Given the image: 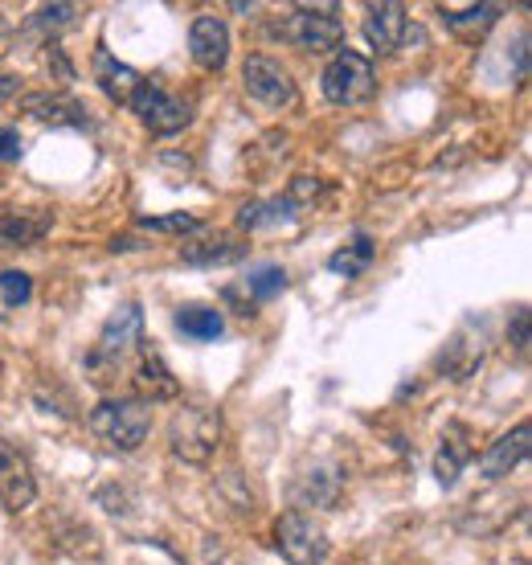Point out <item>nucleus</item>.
Wrapping results in <instances>:
<instances>
[{"instance_id":"nucleus-1","label":"nucleus","mask_w":532,"mask_h":565,"mask_svg":"<svg viewBox=\"0 0 532 565\" xmlns=\"http://www.w3.org/2000/svg\"><path fill=\"white\" fill-rule=\"evenodd\" d=\"M222 438H225V423L213 406H181V411L172 414L169 447L181 463L210 467L217 447H222Z\"/></svg>"},{"instance_id":"nucleus-2","label":"nucleus","mask_w":532,"mask_h":565,"mask_svg":"<svg viewBox=\"0 0 532 565\" xmlns=\"http://www.w3.org/2000/svg\"><path fill=\"white\" fill-rule=\"evenodd\" d=\"M86 426L115 451H140L152 430V406H143L140 397H107L86 414Z\"/></svg>"},{"instance_id":"nucleus-3","label":"nucleus","mask_w":532,"mask_h":565,"mask_svg":"<svg viewBox=\"0 0 532 565\" xmlns=\"http://www.w3.org/2000/svg\"><path fill=\"white\" fill-rule=\"evenodd\" d=\"M373 90H377L373 62L357 50H337V57L323 71V99L337 107H357V103L373 99Z\"/></svg>"},{"instance_id":"nucleus-4","label":"nucleus","mask_w":532,"mask_h":565,"mask_svg":"<svg viewBox=\"0 0 532 565\" xmlns=\"http://www.w3.org/2000/svg\"><path fill=\"white\" fill-rule=\"evenodd\" d=\"M143 340V311L140 303H124L107 316V324L95 340V353L86 356V365L95 369H119L127 353H136Z\"/></svg>"},{"instance_id":"nucleus-5","label":"nucleus","mask_w":532,"mask_h":565,"mask_svg":"<svg viewBox=\"0 0 532 565\" xmlns=\"http://www.w3.org/2000/svg\"><path fill=\"white\" fill-rule=\"evenodd\" d=\"M337 4H299L287 21H283V33L291 38L299 50H308V54H332L344 38V25H340L337 17Z\"/></svg>"},{"instance_id":"nucleus-6","label":"nucleus","mask_w":532,"mask_h":565,"mask_svg":"<svg viewBox=\"0 0 532 565\" xmlns=\"http://www.w3.org/2000/svg\"><path fill=\"white\" fill-rule=\"evenodd\" d=\"M242 86L254 103H263L270 111H283V107H295L299 90H295V78L283 71V62L266 54H251L246 66H242Z\"/></svg>"},{"instance_id":"nucleus-7","label":"nucleus","mask_w":532,"mask_h":565,"mask_svg":"<svg viewBox=\"0 0 532 565\" xmlns=\"http://www.w3.org/2000/svg\"><path fill=\"white\" fill-rule=\"evenodd\" d=\"M275 545L291 565H323L328 562V537L323 529L304 512H283L275 521Z\"/></svg>"},{"instance_id":"nucleus-8","label":"nucleus","mask_w":532,"mask_h":565,"mask_svg":"<svg viewBox=\"0 0 532 565\" xmlns=\"http://www.w3.org/2000/svg\"><path fill=\"white\" fill-rule=\"evenodd\" d=\"M131 111L140 115V124L152 131V136H177V131H184L189 119H193L189 103L169 95V90H160V86H152V83L140 86V95L131 99Z\"/></svg>"},{"instance_id":"nucleus-9","label":"nucleus","mask_w":532,"mask_h":565,"mask_svg":"<svg viewBox=\"0 0 532 565\" xmlns=\"http://www.w3.org/2000/svg\"><path fill=\"white\" fill-rule=\"evenodd\" d=\"M529 451H532V426L529 423L512 426L508 435H500L488 451L479 455V476L488 483L504 480V476H512V471L529 459Z\"/></svg>"},{"instance_id":"nucleus-10","label":"nucleus","mask_w":532,"mask_h":565,"mask_svg":"<svg viewBox=\"0 0 532 565\" xmlns=\"http://www.w3.org/2000/svg\"><path fill=\"white\" fill-rule=\"evenodd\" d=\"M131 390L143 406H156V402H177L181 397V382L172 377V369L164 365V356L143 349L140 361H136V373H131Z\"/></svg>"},{"instance_id":"nucleus-11","label":"nucleus","mask_w":532,"mask_h":565,"mask_svg":"<svg viewBox=\"0 0 532 565\" xmlns=\"http://www.w3.org/2000/svg\"><path fill=\"white\" fill-rule=\"evenodd\" d=\"M38 500V480L29 471V459L13 447H0V504L9 512H25Z\"/></svg>"},{"instance_id":"nucleus-12","label":"nucleus","mask_w":532,"mask_h":565,"mask_svg":"<svg viewBox=\"0 0 532 565\" xmlns=\"http://www.w3.org/2000/svg\"><path fill=\"white\" fill-rule=\"evenodd\" d=\"M406 4L385 0V4H364V42L373 45L377 54H393L402 38H406Z\"/></svg>"},{"instance_id":"nucleus-13","label":"nucleus","mask_w":532,"mask_h":565,"mask_svg":"<svg viewBox=\"0 0 532 565\" xmlns=\"http://www.w3.org/2000/svg\"><path fill=\"white\" fill-rule=\"evenodd\" d=\"M95 83L103 86V95H107L111 103H124V107H131V99L140 95V86L148 83V78H143L136 66L119 62L107 45H98V50H95Z\"/></svg>"},{"instance_id":"nucleus-14","label":"nucleus","mask_w":532,"mask_h":565,"mask_svg":"<svg viewBox=\"0 0 532 565\" xmlns=\"http://www.w3.org/2000/svg\"><path fill=\"white\" fill-rule=\"evenodd\" d=\"M189 54L201 71H222L230 62V25L217 17H196L189 29Z\"/></svg>"},{"instance_id":"nucleus-15","label":"nucleus","mask_w":532,"mask_h":565,"mask_svg":"<svg viewBox=\"0 0 532 565\" xmlns=\"http://www.w3.org/2000/svg\"><path fill=\"white\" fill-rule=\"evenodd\" d=\"M21 111L33 115L38 124H54V128H83V124H91L83 103L74 99V95H54V90L21 95Z\"/></svg>"},{"instance_id":"nucleus-16","label":"nucleus","mask_w":532,"mask_h":565,"mask_svg":"<svg viewBox=\"0 0 532 565\" xmlns=\"http://www.w3.org/2000/svg\"><path fill=\"white\" fill-rule=\"evenodd\" d=\"M476 459V443H471V430L462 423H450L447 430H443V447H438L435 455V480L438 483H455L459 480V471L467 463Z\"/></svg>"},{"instance_id":"nucleus-17","label":"nucleus","mask_w":532,"mask_h":565,"mask_svg":"<svg viewBox=\"0 0 532 565\" xmlns=\"http://www.w3.org/2000/svg\"><path fill=\"white\" fill-rule=\"evenodd\" d=\"M50 230V213H25L0 205V246L17 250V246H33L38 238H45Z\"/></svg>"},{"instance_id":"nucleus-18","label":"nucleus","mask_w":532,"mask_h":565,"mask_svg":"<svg viewBox=\"0 0 532 565\" xmlns=\"http://www.w3.org/2000/svg\"><path fill=\"white\" fill-rule=\"evenodd\" d=\"M242 255H246V242L230 238V234H217V238L181 246V258L189 263V267H222V263H238Z\"/></svg>"},{"instance_id":"nucleus-19","label":"nucleus","mask_w":532,"mask_h":565,"mask_svg":"<svg viewBox=\"0 0 532 565\" xmlns=\"http://www.w3.org/2000/svg\"><path fill=\"white\" fill-rule=\"evenodd\" d=\"M177 328H181L189 340H201V344H210V340H222L225 332V320L217 308H201V303H189V308L177 311Z\"/></svg>"},{"instance_id":"nucleus-20","label":"nucleus","mask_w":532,"mask_h":565,"mask_svg":"<svg viewBox=\"0 0 532 565\" xmlns=\"http://www.w3.org/2000/svg\"><path fill=\"white\" fill-rule=\"evenodd\" d=\"M340 488H344V480H340V471H332V467H320V471H304V483H299V492H295V495H299L304 504L337 509Z\"/></svg>"},{"instance_id":"nucleus-21","label":"nucleus","mask_w":532,"mask_h":565,"mask_svg":"<svg viewBox=\"0 0 532 565\" xmlns=\"http://www.w3.org/2000/svg\"><path fill=\"white\" fill-rule=\"evenodd\" d=\"M295 205L287 198H270V201H246L238 210V226L242 230H258V226H279V222H291Z\"/></svg>"},{"instance_id":"nucleus-22","label":"nucleus","mask_w":532,"mask_h":565,"mask_svg":"<svg viewBox=\"0 0 532 565\" xmlns=\"http://www.w3.org/2000/svg\"><path fill=\"white\" fill-rule=\"evenodd\" d=\"M369 263H373V242L364 238V234H357L344 250H337V255L328 258V270L340 275V279H357V275L369 270Z\"/></svg>"},{"instance_id":"nucleus-23","label":"nucleus","mask_w":532,"mask_h":565,"mask_svg":"<svg viewBox=\"0 0 532 565\" xmlns=\"http://www.w3.org/2000/svg\"><path fill=\"white\" fill-rule=\"evenodd\" d=\"M504 13V4H476V9H443V21H447V29H455V33H471V29H483L496 21V17Z\"/></svg>"},{"instance_id":"nucleus-24","label":"nucleus","mask_w":532,"mask_h":565,"mask_svg":"<svg viewBox=\"0 0 532 565\" xmlns=\"http://www.w3.org/2000/svg\"><path fill=\"white\" fill-rule=\"evenodd\" d=\"M287 287V270L275 267V263H266V267H258L254 275H246V291H251V299H275Z\"/></svg>"},{"instance_id":"nucleus-25","label":"nucleus","mask_w":532,"mask_h":565,"mask_svg":"<svg viewBox=\"0 0 532 565\" xmlns=\"http://www.w3.org/2000/svg\"><path fill=\"white\" fill-rule=\"evenodd\" d=\"M0 296H4V303L9 308H25L29 299H33V275H25V270H0Z\"/></svg>"},{"instance_id":"nucleus-26","label":"nucleus","mask_w":532,"mask_h":565,"mask_svg":"<svg viewBox=\"0 0 532 565\" xmlns=\"http://www.w3.org/2000/svg\"><path fill=\"white\" fill-rule=\"evenodd\" d=\"M140 230H152V234H196L201 230V217H193V213H169V217H140L136 222Z\"/></svg>"},{"instance_id":"nucleus-27","label":"nucleus","mask_w":532,"mask_h":565,"mask_svg":"<svg viewBox=\"0 0 532 565\" xmlns=\"http://www.w3.org/2000/svg\"><path fill=\"white\" fill-rule=\"evenodd\" d=\"M323 193V181L320 177H295L291 181V189L283 193V198L291 201L295 210H308V205H316V198Z\"/></svg>"},{"instance_id":"nucleus-28","label":"nucleus","mask_w":532,"mask_h":565,"mask_svg":"<svg viewBox=\"0 0 532 565\" xmlns=\"http://www.w3.org/2000/svg\"><path fill=\"white\" fill-rule=\"evenodd\" d=\"M74 13H78V4H42V9H38V17H33V25L62 29V25H71Z\"/></svg>"},{"instance_id":"nucleus-29","label":"nucleus","mask_w":532,"mask_h":565,"mask_svg":"<svg viewBox=\"0 0 532 565\" xmlns=\"http://www.w3.org/2000/svg\"><path fill=\"white\" fill-rule=\"evenodd\" d=\"M508 340L517 344V353H529V308L520 303L517 316H512V324H508Z\"/></svg>"},{"instance_id":"nucleus-30","label":"nucleus","mask_w":532,"mask_h":565,"mask_svg":"<svg viewBox=\"0 0 532 565\" xmlns=\"http://www.w3.org/2000/svg\"><path fill=\"white\" fill-rule=\"evenodd\" d=\"M21 156V131L0 128V160H17Z\"/></svg>"},{"instance_id":"nucleus-31","label":"nucleus","mask_w":532,"mask_h":565,"mask_svg":"<svg viewBox=\"0 0 532 565\" xmlns=\"http://www.w3.org/2000/svg\"><path fill=\"white\" fill-rule=\"evenodd\" d=\"M17 90H21V78H13V74H0V99H13Z\"/></svg>"},{"instance_id":"nucleus-32","label":"nucleus","mask_w":532,"mask_h":565,"mask_svg":"<svg viewBox=\"0 0 532 565\" xmlns=\"http://www.w3.org/2000/svg\"><path fill=\"white\" fill-rule=\"evenodd\" d=\"M0 25H4V17H0Z\"/></svg>"}]
</instances>
